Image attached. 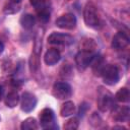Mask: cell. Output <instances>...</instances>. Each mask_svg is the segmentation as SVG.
Wrapping results in <instances>:
<instances>
[{"label": "cell", "mask_w": 130, "mask_h": 130, "mask_svg": "<svg viewBox=\"0 0 130 130\" xmlns=\"http://www.w3.org/2000/svg\"><path fill=\"white\" fill-rule=\"evenodd\" d=\"M83 19L87 26L96 28L101 25V17L96 7L92 3H87L83 10Z\"/></svg>", "instance_id": "6da1fadb"}, {"label": "cell", "mask_w": 130, "mask_h": 130, "mask_svg": "<svg viewBox=\"0 0 130 130\" xmlns=\"http://www.w3.org/2000/svg\"><path fill=\"white\" fill-rule=\"evenodd\" d=\"M96 103H98V108L102 112H108V111L112 110L113 107L115 106L113 95L111 94L110 91L104 89L103 87H100V89H99Z\"/></svg>", "instance_id": "7a4b0ae2"}, {"label": "cell", "mask_w": 130, "mask_h": 130, "mask_svg": "<svg viewBox=\"0 0 130 130\" xmlns=\"http://www.w3.org/2000/svg\"><path fill=\"white\" fill-rule=\"evenodd\" d=\"M101 76L103 77V80L108 85H114L116 84L120 79V71L119 68L116 65H106L102 71Z\"/></svg>", "instance_id": "3957f363"}, {"label": "cell", "mask_w": 130, "mask_h": 130, "mask_svg": "<svg viewBox=\"0 0 130 130\" xmlns=\"http://www.w3.org/2000/svg\"><path fill=\"white\" fill-rule=\"evenodd\" d=\"M95 56V52H91V51H88V50H84V49H80V51L76 54L75 56V63H76V66L79 70H84L86 69L93 57Z\"/></svg>", "instance_id": "277c9868"}, {"label": "cell", "mask_w": 130, "mask_h": 130, "mask_svg": "<svg viewBox=\"0 0 130 130\" xmlns=\"http://www.w3.org/2000/svg\"><path fill=\"white\" fill-rule=\"evenodd\" d=\"M40 123L44 129H56L58 126L55 124V114L52 109L45 108L40 113Z\"/></svg>", "instance_id": "5b68a950"}, {"label": "cell", "mask_w": 130, "mask_h": 130, "mask_svg": "<svg viewBox=\"0 0 130 130\" xmlns=\"http://www.w3.org/2000/svg\"><path fill=\"white\" fill-rule=\"evenodd\" d=\"M52 93L58 100H66L71 96L72 88L67 82H56L53 86Z\"/></svg>", "instance_id": "8992f818"}, {"label": "cell", "mask_w": 130, "mask_h": 130, "mask_svg": "<svg viewBox=\"0 0 130 130\" xmlns=\"http://www.w3.org/2000/svg\"><path fill=\"white\" fill-rule=\"evenodd\" d=\"M48 42L53 45H61V46H70L74 43V39L67 34L62 32H52L48 37Z\"/></svg>", "instance_id": "52a82bcc"}, {"label": "cell", "mask_w": 130, "mask_h": 130, "mask_svg": "<svg viewBox=\"0 0 130 130\" xmlns=\"http://www.w3.org/2000/svg\"><path fill=\"white\" fill-rule=\"evenodd\" d=\"M76 17L73 13H65L56 19V25L63 29H73L76 26Z\"/></svg>", "instance_id": "ba28073f"}, {"label": "cell", "mask_w": 130, "mask_h": 130, "mask_svg": "<svg viewBox=\"0 0 130 130\" xmlns=\"http://www.w3.org/2000/svg\"><path fill=\"white\" fill-rule=\"evenodd\" d=\"M37 103H38V100L35 94H32L31 92H28V91H24L21 95L20 108L23 112L29 113L36 108Z\"/></svg>", "instance_id": "9c48e42d"}, {"label": "cell", "mask_w": 130, "mask_h": 130, "mask_svg": "<svg viewBox=\"0 0 130 130\" xmlns=\"http://www.w3.org/2000/svg\"><path fill=\"white\" fill-rule=\"evenodd\" d=\"M128 45L129 38L124 31H118L112 40V47L115 50H124Z\"/></svg>", "instance_id": "30bf717a"}, {"label": "cell", "mask_w": 130, "mask_h": 130, "mask_svg": "<svg viewBox=\"0 0 130 130\" xmlns=\"http://www.w3.org/2000/svg\"><path fill=\"white\" fill-rule=\"evenodd\" d=\"M113 118L118 122H126L129 119V108L127 106L124 107H113Z\"/></svg>", "instance_id": "8fae6325"}, {"label": "cell", "mask_w": 130, "mask_h": 130, "mask_svg": "<svg viewBox=\"0 0 130 130\" xmlns=\"http://www.w3.org/2000/svg\"><path fill=\"white\" fill-rule=\"evenodd\" d=\"M60 59H61V54L57 49H49L44 56L45 63L49 66H53L57 64L60 61Z\"/></svg>", "instance_id": "7c38bea8"}, {"label": "cell", "mask_w": 130, "mask_h": 130, "mask_svg": "<svg viewBox=\"0 0 130 130\" xmlns=\"http://www.w3.org/2000/svg\"><path fill=\"white\" fill-rule=\"evenodd\" d=\"M90 66H91V68H92V71H93L94 75L101 76L102 71H103L104 67L106 66V64H105V61H104L103 57L95 54V56L93 57V59H92V61H91V63H90Z\"/></svg>", "instance_id": "4fadbf2b"}, {"label": "cell", "mask_w": 130, "mask_h": 130, "mask_svg": "<svg viewBox=\"0 0 130 130\" xmlns=\"http://www.w3.org/2000/svg\"><path fill=\"white\" fill-rule=\"evenodd\" d=\"M40 49H41V44L39 42L36 43V46H35V50L31 54V57H30V61H29V64H30V70L31 71H37L38 67H39V55H40Z\"/></svg>", "instance_id": "5bb4252c"}, {"label": "cell", "mask_w": 130, "mask_h": 130, "mask_svg": "<svg viewBox=\"0 0 130 130\" xmlns=\"http://www.w3.org/2000/svg\"><path fill=\"white\" fill-rule=\"evenodd\" d=\"M19 22L21 24V26L25 29H30L34 27L35 23H36V18L34 15L29 14V13H26V14H23L20 19H19Z\"/></svg>", "instance_id": "9a60e30c"}, {"label": "cell", "mask_w": 130, "mask_h": 130, "mask_svg": "<svg viewBox=\"0 0 130 130\" xmlns=\"http://www.w3.org/2000/svg\"><path fill=\"white\" fill-rule=\"evenodd\" d=\"M74 111H75L74 103L71 101H67L62 105L61 110H60V114L62 117H68V116L72 115L74 113Z\"/></svg>", "instance_id": "2e32d148"}, {"label": "cell", "mask_w": 130, "mask_h": 130, "mask_svg": "<svg viewBox=\"0 0 130 130\" xmlns=\"http://www.w3.org/2000/svg\"><path fill=\"white\" fill-rule=\"evenodd\" d=\"M19 103V95L16 91H10L5 98V105L8 108H14Z\"/></svg>", "instance_id": "e0dca14e"}, {"label": "cell", "mask_w": 130, "mask_h": 130, "mask_svg": "<svg viewBox=\"0 0 130 130\" xmlns=\"http://www.w3.org/2000/svg\"><path fill=\"white\" fill-rule=\"evenodd\" d=\"M115 99H116L118 102H121V103H128V102H129V99H130L129 89H128L127 87H122V88H120V89L116 92Z\"/></svg>", "instance_id": "ac0fdd59"}, {"label": "cell", "mask_w": 130, "mask_h": 130, "mask_svg": "<svg viewBox=\"0 0 130 130\" xmlns=\"http://www.w3.org/2000/svg\"><path fill=\"white\" fill-rule=\"evenodd\" d=\"M19 10H20V2H15L12 0H10V2L6 4L3 9L5 14H14Z\"/></svg>", "instance_id": "d6986e66"}, {"label": "cell", "mask_w": 130, "mask_h": 130, "mask_svg": "<svg viewBox=\"0 0 130 130\" xmlns=\"http://www.w3.org/2000/svg\"><path fill=\"white\" fill-rule=\"evenodd\" d=\"M20 128L22 130H32V129H38L39 125H38V122L35 118L29 117V118H26L25 120L22 121Z\"/></svg>", "instance_id": "ffe728a7"}, {"label": "cell", "mask_w": 130, "mask_h": 130, "mask_svg": "<svg viewBox=\"0 0 130 130\" xmlns=\"http://www.w3.org/2000/svg\"><path fill=\"white\" fill-rule=\"evenodd\" d=\"M78 125H79V120L78 118L76 117H73L71 119H69L68 121H66V123L64 124V129L66 130H75L78 128Z\"/></svg>", "instance_id": "44dd1931"}, {"label": "cell", "mask_w": 130, "mask_h": 130, "mask_svg": "<svg viewBox=\"0 0 130 130\" xmlns=\"http://www.w3.org/2000/svg\"><path fill=\"white\" fill-rule=\"evenodd\" d=\"M29 2H30V4L36 8L37 11L49 7V6H48V3H47V0H29Z\"/></svg>", "instance_id": "7402d4cb"}, {"label": "cell", "mask_w": 130, "mask_h": 130, "mask_svg": "<svg viewBox=\"0 0 130 130\" xmlns=\"http://www.w3.org/2000/svg\"><path fill=\"white\" fill-rule=\"evenodd\" d=\"M3 50H4V44L2 43V41H0V54L3 52Z\"/></svg>", "instance_id": "603a6c76"}, {"label": "cell", "mask_w": 130, "mask_h": 130, "mask_svg": "<svg viewBox=\"0 0 130 130\" xmlns=\"http://www.w3.org/2000/svg\"><path fill=\"white\" fill-rule=\"evenodd\" d=\"M2 96H3V87L0 85V101H1Z\"/></svg>", "instance_id": "cb8c5ba5"}, {"label": "cell", "mask_w": 130, "mask_h": 130, "mask_svg": "<svg viewBox=\"0 0 130 130\" xmlns=\"http://www.w3.org/2000/svg\"><path fill=\"white\" fill-rule=\"evenodd\" d=\"M12 1H15V2H21V0H12Z\"/></svg>", "instance_id": "d4e9b609"}]
</instances>
